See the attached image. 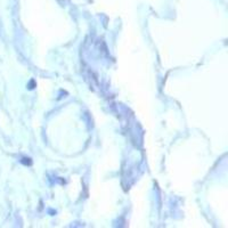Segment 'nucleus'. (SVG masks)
<instances>
[]
</instances>
